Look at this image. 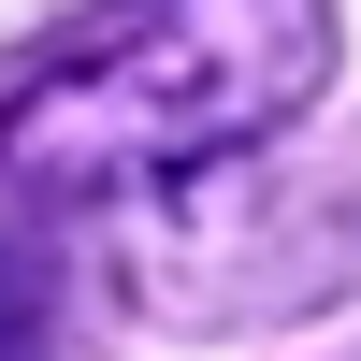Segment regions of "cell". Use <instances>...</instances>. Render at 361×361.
<instances>
[{
	"label": "cell",
	"instance_id": "2",
	"mask_svg": "<svg viewBox=\"0 0 361 361\" xmlns=\"http://www.w3.org/2000/svg\"><path fill=\"white\" fill-rule=\"evenodd\" d=\"M0 361H15V347H0Z\"/></svg>",
	"mask_w": 361,
	"mask_h": 361
},
{
	"label": "cell",
	"instance_id": "1",
	"mask_svg": "<svg viewBox=\"0 0 361 361\" xmlns=\"http://www.w3.org/2000/svg\"><path fill=\"white\" fill-rule=\"evenodd\" d=\"M333 87V0H102L0 102V173L29 202H130L275 145Z\"/></svg>",
	"mask_w": 361,
	"mask_h": 361
}]
</instances>
